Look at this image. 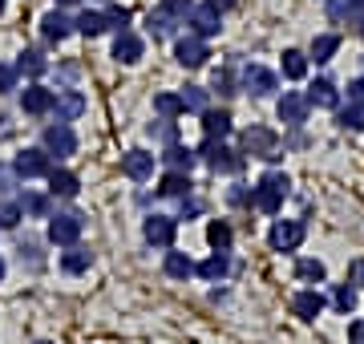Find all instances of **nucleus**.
I'll return each instance as SVG.
<instances>
[{"label":"nucleus","instance_id":"nucleus-1","mask_svg":"<svg viewBox=\"0 0 364 344\" xmlns=\"http://www.w3.org/2000/svg\"><path fill=\"white\" fill-rule=\"evenodd\" d=\"M287 174H263L259 178V186L251 190V203H255V211H263V215H275L279 207H284V199H287Z\"/></svg>","mask_w":364,"mask_h":344},{"label":"nucleus","instance_id":"nucleus-2","mask_svg":"<svg viewBox=\"0 0 364 344\" xmlns=\"http://www.w3.org/2000/svg\"><path fill=\"white\" fill-rule=\"evenodd\" d=\"M198 154L207 158V166H210L215 174H239V171H243V154H235L231 146H223L219 138H207Z\"/></svg>","mask_w":364,"mask_h":344},{"label":"nucleus","instance_id":"nucleus-3","mask_svg":"<svg viewBox=\"0 0 364 344\" xmlns=\"http://www.w3.org/2000/svg\"><path fill=\"white\" fill-rule=\"evenodd\" d=\"M243 150H247L251 158H279V134L267 130V126H247L243 130Z\"/></svg>","mask_w":364,"mask_h":344},{"label":"nucleus","instance_id":"nucleus-4","mask_svg":"<svg viewBox=\"0 0 364 344\" xmlns=\"http://www.w3.org/2000/svg\"><path fill=\"white\" fill-rule=\"evenodd\" d=\"M81 227H85V219H81L77 211L49 215V239L57 243V247H73V243L81 239Z\"/></svg>","mask_w":364,"mask_h":344},{"label":"nucleus","instance_id":"nucleus-5","mask_svg":"<svg viewBox=\"0 0 364 344\" xmlns=\"http://www.w3.org/2000/svg\"><path fill=\"white\" fill-rule=\"evenodd\" d=\"M45 154H49V158H69V154H77V134H73L69 122L45 126Z\"/></svg>","mask_w":364,"mask_h":344},{"label":"nucleus","instance_id":"nucleus-6","mask_svg":"<svg viewBox=\"0 0 364 344\" xmlns=\"http://www.w3.org/2000/svg\"><path fill=\"white\" fill-rule=\"evenodd\" d=\"M13 171H16V178H49L53 158L45 154V146H33V150H21L13 158Z\"/></svg>","mask_w":364,"mask_h":344},{"label":"nucleus","instance_id":"nucleus-7","mask_svg":"<svg viewBox=\"0 0 364 344\" xmlns=\"http://www.w3.org/2000/svg\"><path fill=\"white\" fill-rule=\"evenodd\" d=\"M304 231H308V227L299 223V219H279V223H272V231H267V243H272L275 252H296L299 243H304Z\"/></svg>","mask_w":364,"mask_h":344},{"label":"nucleus","instance_id":"nucleus-8","mask_svg":"<svg viewBox=\"0 0 364 344\" xmlns=\"http://www.w3.org/2000/svg\"><path fill=\"white\" fill-rule=\"evenodd\" d=\"M186 25H191V33H195V37L207 41V37H215V33L223 28V13L215 9V4H195V9L186 13Z\"/></svg>","mask_w":364,"mask_h":344},{"label":"nucleus","instance_id":"nucleus-9","mask_svg":"<svg viewBox=\"0 0 364 344\" xmlns=\"http://www.w3.org/2000/svg\"><path fill=\"white\" fill-rule=\"evenodd\" d=\"M142 235L150 247H174V235H178V223L170 215H150L142 227Z\"/></svg>","mask_w":364,"mask_h":344},{"label":"nucleus","instance_id":"nucleus-10","mask_svg":"<svg viewBox=\"0 0 364 344\" xmlns=\"http://www.w3.org/2000/svg\"><path fill=\"white\" fill-rule=\"evenodd\" d=\"M174 57H178V65L182 69H198V65H207V41L195 37V33H186V37H178V45H174Z\"/></svg>","mask_w":364,"mask_h":344},{"label":"nucleus","instance_id":"nucleus-11","mask_svg":"<svg viewBox=\"0 0 364 344\" xmlns=\"http://www.w3.org/2000/svg\"><path fill=\"white\" fill-rule=\"evenodd\" d=\"M53 102H57V93L45 90V85H25L21 90V109H25L28 118H41V114H53Z\"/></svg>","mask_w":364,"mask_h":344},{"label":"nucleus","instance_id":"nucleus-12","mask_svg":"<svg viewBox=\"0 0 364 344\" xmlns=\"http://www.w3.org/2000/svg\"><path fill=\"white\" fill-rule=\"evenodd\" d=\"M279 122H284V126H304V122H308V97H304V93H284V97H279Z\"/></svg>","mask_w":364,"mask_h":344},{"label":"nucleus","instance_id":"nucleus-13","mask_svg":"<svg viewBox=\"0 0 364 344\" xmlns=\"http://www.w3.org/2000/svg\"><path fill=\"white\" fill-rule=\"evenodd\" d=\"M114 61H122V65H138V61H142V37L130 33V28H122V33L114 37Z\"/></svg>","mask_w":364,"mask_h":344},{"label":"nucleus","instance_id":"nucleus-14","mask_svg":"<svg viewBox=\"0 0 364 344\" xmlns=\"http://www.w3.org/2000/svg\"><path fill=\"white\" fill-rule=\"evenodd\" d=\"M73 33V21H69L61 9H53V13H45L41 16V37L49 41V45H61V41Z\"/></svg>","mask_w":364,"mask_h":344},{"label":"nucleus","instance_id":"nucleus-15","mask_svg":"<svg viewBox=\"0 0 364 344\" xmlns=\"http://www.w3.org/2000/svg\"><path fill=\"white\" fill-rule=\"evenodd\" d=\"M243 85H247V93H255V97H267V93H275V73L263 65H247L243 69Z\"/></svg>","mask_w":364,"mask_h":344},{"label":"nucleus","instance_id":"nucleus-16","mask_svg":"<svg viewBox=\"0 0 364 344\" xmlns=\"http://www.w3.org/2000/svg\"><path fill=\"white\" fill-rule=\"evenodd\" d=\"M291 312H296L299 320H316L320 312H324V296H320L316 288L296 291V296H291Z\"/></svg>","mask_w":364,"mask_h":344},{"label":"nucleus","instance_id":"nucleus-17","mask_svg":"<svg viewBox=\"0 0 364 344\" xmlns=\"http://www.w3.org/2000/svg\"><path fill=\"white\" fill-rule=\"evenodd\" d=\"M122 171H126V178H134V183H146V178L154 174V154H146V150H130V154L122 158Z\"/></svg>","mask_w":364,"mask_h":344},{"label":"nucleus","instance_id":"nucleus-18","mask_svg":"<svg viewBox=\"0 0 364 344\" xmlns=\"http://www.w3.org/2000/svg\"><path fill=\"white\" fill-rule=\"evenodd\" d=\"M308 97V106H320V109H336L340 106V93H336V85L328 77H316L312 81V90L304 93Z\"/></svg>","mask_w":364,"mask_h":344},{"label":"nucleus","instance_id":"nucleus-19","mask_svg":"<svg viewBox=\"0 0 364 344\" xmlns=\"http://www.w3.org/2000/svg\"><path fill=\"white\" fill-rule=\"evenodd\" d=\"M53 109H57V122H73V118L85 114V97H81L77 90H65V93H57Z\"/></svg>","mask_w":364,"mask_h":344},{"label":"nucleus","instance_id":"nucleus-20","mask_svg":"<svg viewBox=\"0 0 364 344\" xmlns=\"http://www.w3.org/2000/svg\"><path fill=\"white\" fill-rule=\"evenodd\" d=\"M81 190V178L73 171H49V195H57V199H73Z\"/></svg>","mask_w":364,"mask_h":344},{"label":"nucleus","instance_id":"nucleus-21","mask_svg":"<svg viewBox=\"0 0 364 344\" xmlns=\"http://www.w3.org/2000/svg\"><path fill=\"white\" fill-rule=\"evenodd\" d=\"M203 134L223 142V138L231 134V114H227V109H203Z\"/></svg>","mask_w":364,"mask_h":344},{"label":"nucleus","instance_id":"nucleus-22","mask_svg":"<svg viewBox=\"0 0 364 344\" xmlns=\"http://www.w3.org/2000/svg\"><path fill=\"white\" fill-rule=\"evenodd\" d=\"M90 264H93V252H90V247H77V243H73V247L61 255V267H65L69 276H81V272H90Z\"/></svg>","mask_w":364,"mask_h":344},{"label":"nucleus","instance_id":"nucleus-23","mask_svg":"<svg viewBox=\"0 0 364 344\" xmlns=\"http://www.w3.org/2000/svg\"><path fill=\"white\" fill-rule=\"evenodd\" d=\"M195 272H198L203 279H210V284H215V279H223L227 272H231V259H227V252H215V255H207V259H203Z\"/></svg>","mask_w":364,"mask_h":344},{"label":"nucleus","instance_id":"nucleus-24","mask_svg":"<svg viewBox=\"0 0 364 344\" xmlns=\"http://www.w3.org/2000/svg\"><path fill=\"white\" fill-rule=\"evenodd\" d=\"M73 28H77L81 37H102L105 28H109V21H105V13H93V9H85V13L73 21Z\"/></svg>","mask_w":364,"mask_h":344},{"label":"nucleus","instance_id":"nucleus-25","mask_svg":"<svg viewBox=\"0 0 364 344\" xmlns=\"http://www.w3.org/2000/svg\"><path fill=\"white\" fill-rule=\"evenodd\" d=\"M162 162H166L170 171L191 174V166H195V150H186V146H166V154H162Z\"/></svg>","mask_w":364,"mask_h":344},{"label":"nucleus","instance_id":"nucleus-26","mask_svg":"<svg viewBox=\"0 0 364 344\" xmlns=\"http://www.w3.org/2000/svg\"><path fill=\"white\" fill-rule=\"evenodd\" d=\"M49 69V61H45V53L41 49H25V53L16 57V73H28V77H41Z\"/></svg>","mask_w":364,"mask_h":344},{"label":"nucleus","instance_id":"nucleus-27","mask_svg":"<svg viewBox=\"0 0 364 344\" xmlns=\"http://www.w3.org/2000/svg\"><path fill=\"white\" fill-rule=\"evenodd\" d=\"M336 49H340L336 33H320V37L312 41V57L320 61V65H324V61H332V57H336Z\"/></svg>","mask_w":364,"mask_h":344},{"label":"nucleus","instance_id":"nucleus-28","mask_svg":"<svg viewBox=\"0 0 364 344\" xmlns=\"http://www.w3.org/2000/svg\"><path fill=\"white\" fill-rule=\"evenodd\" d=\"M146 28H150V37H154V41H162V37H170V33H174V16L158 9V13L146 16Z\"/></svg>","mask_w":364,"mask_h":344},{"label":"nucleus","instance_id":"nucleus-29","mask_svg":"<svg viewBox=\"0 0 364 344\" xmlns=\"http://www.w3.org/2000/svg\"><path fill=\"white\" fill-rule=\"evenodd\" d=\"M284 77H291V81L308 77V57L299 53V49H287L284 53Z\"/></svg>","mask_w":364,"mask_h":344},{"label":"nucleus","instance_id":"nucleus-30","mask_svg":"<svg viewBox=\"0 0 364 344\" xmlns=\"http://www.w3.org/2000/svg\"><path fill=\"white\" fill-rule=\"evenodd\" d=\"M191 272H195L191 255H182V252H166V276H170V279H186Z\"/></svg>","mask_w":364,"mask_h":344},{"label":"nucleus","instance_id":"nucleus-31","mask_svg":"<svg viewBox=\"0 0 364 344\" xmlns=\"http://www.w3.org/2000/svg\"><path fill=\"white\" fill-rule=\"evenodd\" d=\"M178 97H182V109H191V114H203L207 109V90L203 85H186Z\"/></svg>","mask_w":364,"mask_h":344},{"label":"nucleus","instance_id":"nucleus-32","mask_svg":"<svg viewBox=\"0 0 364 344\" xmlns=\"http://www.w3.org/2000/svg\"><path fill=\"white\" fill-rule=\"evenodd\" d=\"M207 239L215 252H227L231 247V223H223V219H215V223L207 227Z\"/></svg>","mask_w":364,"mask_h":344},{"label":"nucleus","instance_id":"nucleus-33","mask_svg":"<svg viewBox=\"0 0 364 344\" xmlns=\"http://www.w3.org/2000/svg\"><path fill=\"white\" fill-rule=\"evenodd\" d=\"M332 16H336V21H360L364 0H332Z\"/></svg>","mask_w":364,"mask_h":344},{"label":"nucleus","instance_id":"nucleus-34","mask_svg":"<svg viewBox=\"0 0 364 344\" xmlns=\"http://www.w3.org/2000/svg\"><path fill=\"white\" fill-rule=\"evenodd\" d=\"M154 109L162 114V118H178V114H186L178 93H158V97H154Z\"/></svg>","mask_w":364,"mask_h":344},{"label":"nucleus","instance_id":"nucleus-35","mask_svg":"<svg viewBox=\"0 0 364 344\" xmlns=\"http://www.w3.org/2000/svg\"><path fill=\"white\" fill-rule=\"evenodd\" d=\"M340 126L344 130H364V102H352V106L340 109Z\"/></svg>","mask_w":364,"mask_h":344},{"label":"nucleus","instance_id":"nucleus-36","mask_svg":"<svg viewBox=\"0 0 364 344\" xmlns=\"http://www.w3.org/2000/svg\"><path fill=\"white\" fill-rule=\"evenodd\" d=\"M162 195H186L191 190V174H178V171H170L166 178H162V186H158Z\"/></svg>","mask_w":364,"mask_h":344},{"label":"nucleus","instance_id":"nucleus-37","mask_svg":"<svg viewBox=\"0 0 364 344\" xmlns=\"http://www.w3.org/2000/svg\"><path fill=\"white\" fill-rule=\"evenodd\" d=\"M296 276L304 279V284H320V279H324V264H320V259H299Z\"/></svg>","mask_w":364,"mask_h":344},{"label":"nucleus","instance_id":"nucleus-38","mask_svg":"<svg viewBox=\"0 0 364 344\" xmlns=\"http://www.w3.org/2000/svg\"><path fill=\"white\" fill-rule=\"evenodd\" d=\"M21 211L45 219V215H49V199H45V195H25V199H21Z\"/></svg>","mask_w":364,"mask_h":344},{"label":"nucleus","instance_id":"nucleus-39","mask_svg":"<svg viewBox=\"0 0 364 344\" xmlns=\"http://www.w3.org/2000/svg\"><path fill=\"white\" fill-rule=\"evenodd\" d=\"M21 203H0V231H9V227L21 223Z\"/></svg>","mask_w":364,"mask_h":344},{"label":"nucleus","instance_id":"nucleus-40","mask_svg":"<svg viewBox=\"0 0 364 344\" xmlns=\"http://www.w3.org/2000/svg\"><path fill=\"white\" fill-rule=\"evenodd\" d=\"M332 304H336L340 312L348 316L352 308H356V288H348V284H344V288H336V296H332Z\"/></svg>","mask_w":364,"mask_h":344},{"label":"nucleus","instance_id":"nucleus-41","mask_svg":"<svg viewBox=\"0 0 364 344\" xmlns=\"http://www.w3.org/2000/svg\"><path fill=\"white\" fill-rule=\"evenodd\" d=\"M105 21H109V28H117V33H122V28L130 25V9H105Z\"/></svg>","mask_w":364,"mask_h":344},{"label":"nucleus","instance_id":"nucleus-42","mask_svg":"<svg viewBox=\"0 0 364 344\" xmlns=\"http://www.w3.org/2000/svg\"><path fill=\"white\" fill-rule=\"evenodd\" d=\"M191 9H195V0H162V13H170L174 21H178V16H186Z\"/></svg>","mask_w":364,"mask_h":344},{"label":"nucleus","instance_id":"nucleus-43","mask_svg":"<svg viewBox=\"0 0 364 344\" xmlns=\"http://www.w3.org/2000/svg\"><path fill=\"white\" fill-rule=\"evenodd\" d=\"M16 77H21L16 65H0V93H13L16 90Z\"/></svg>","mask_w":364,"mask_h":344},{"label":"nucleus","instance_id":"nucleus-44","mask_svg":"<svg viewBox=\"0 0 364 344\" xmlns=\"http://www.w3.org/2000/svg\"><path fill=\"white\" fill-rule=\"evenodd\" d=\"M215 90H219V93H235V81H231V73H227V69H219V73H215Z\"/></svg>","mask_w":364,"mask_h":344},{"label":"nucleus","instance_id":"nucleus-45","mask_svg":"<svg viewBox=\"0 0 364 344\" xmlns=\"http://www.w3.org/2000/svg\"><path fill=\"white\" fill-rule=\"evenodd\" d=\"M348 276H352V288H364V259H352Z\"/></svg>","mask_w":364,"mask_h":344},{"label":"nucleus","instance_id":"nucleus-46","mask_svg":"<svg viewBox=\"0 0 364 344\" xmlns=\"http://www.w3.org/2000/svg\"><path fill=\"white\" fill-rule=\"evenodd\" d=\"M348 340H352V344H364V320H352V328H348Z\"/></svg>","mask_w":364,"mask_h":344},{"label":"nucleus","instance_id":"nucleus-47","mask_svg":"<svg viewBox=\"0 0 364 344\" xmlns=\"http://www.w3.org/2000/svg\"><path fill=\"white\" fill-rule=\"evenodd\" d=\"M16 186V171H4V166H0V190H13Z\"/></svg>","mask_w":364,"mask_h":344},{"label":"nucleus","instance_id":"nucleus-48","mask_svg":"<svg viewBox=\"0 0 364 344\" xmlns=\"http://www.w3.org/2000/svg\"><path fill=\"white\" fill-rule=\"evenodd\" d=\"M348 93H352V102H364V77H356L348 85Z\"/></svg>","mask_w":364,"mask_h":344},{"label":"nucleus","instance_id":"nucleus-49","mask_svg":"<svg viewBox=\"0 0 364 344\" xmlns=\"http://www.w3.org/2000/svg\"><path fill=\"white\" fill-rule=\"evenodd\" d=\"M0 138H13V126H9V118L0 114Z\"/></svg>","mask_w":364,"mask_h":344},{"label":"nucleus","instance_id":"nucleus-50","mask_svg":"<svg viewBox=\"0 0 364 344\" xmlns=\"http://www.w3.org/2000/svg\"><path fill=\"white\" fill-rule=\"evenodd\" d=\"M207 4H215V9H219V13H223V9H231L235 0H207Z\"/></svg>","mask_w":364,"mask_h":344},{"label":"nucleus","instance_id":"nucleus-51","mask_svg":"<svg viewBox=\"0 0 364 344\" xmlns=\"http://www.w3.org/2000/svg\"><path fill=\"white\" fill-rule=\"evenodd\" d=\"M356 33H360V37H364V16H360V21H356Z\"/></svg>","mask_w":364,"mask_h":344},{"label":"nucleus","instance_id":"nucleus-52","mask_svg":"<svg viewBox=\"0 0 364 344\" xmlns=\"http://www.w3.org/2000/svg\"><path fill=\"white\" fill-rule=\"evenodd\" d=\"M65 4H77V0H57V9H65Z\"/></svg>","mask_w":364,"mask_h":344},{"label":"nucleus","instance_id":"nucleus-53","mask_svg":"<svg viewBox=\"0 0 364 344\" xmlns=\"http://www.w3.org/2000/svg\"><path fill=\"white\" fill-rule=\"evenodd\" d=\"M0 279H4V259H0Z\"/></svg>","mask_w":364,"mask_h":344},{"label":"nucleus","instance_id":"nucleus-54","mask_svg":"<svg viewBox=\"0 0 364 344\" xmlns=\"http://www.w3.org/2000/svg\"><path fill=\"white\" fill-rule=\"evenodd\" d=\"M0 13H4V0H0Z\"/></svg>","mask_w":364,"mask_h":344},{"label":"nucleus","instance_id":"nucleus-55","mask_svg":"<svg viewBox=\"0 0 364 344\" xmlns=\"http://www.w3.org/2000/svg\"><path fill=\"white\" fill-rule=\"evenodd\" d=\"M37 344H49V340H37Z\"/></svg>","mask_w":364,"mask_h":344}]
</instances>
